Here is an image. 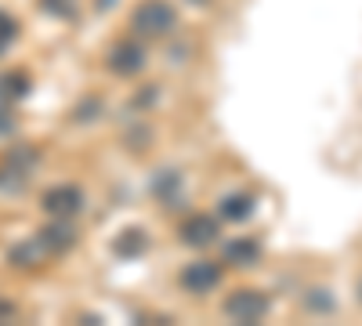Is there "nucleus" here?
I'll use <instances>...</instances> for the list:
<instances>
[{
    "instance_id": "nucleus-1",
    "label": "nucleus",
    "mask_w": 362,
    "mask_h": 326,
    "mask_svg": "<svg viewBox=\"0 0 362 326\" xmlns=\"http://www.w3.org/2000/svg\"><path fill=\"white\" fill-rule=\"evenodd\" d=\"M177 29V11L170 0H138L131 11V33L138 40H163Z\"/></svg>"
},
{
    "instance_id": "nucleus-2",
    "label": "nucleus",
    "mask_w": 362,
    "mask_h": 326,
    "mask_svg": "<svg viewBox=\"0 0 362 326\" xmlns=\"http://www.w3.org/2000/svg\"><path fill=\"white\" fill-rule=\"evenodd\" d=\"M221 312L232 322H261L268 315V298L261 290H232L221 305Z\"/></svg>"
},
{
    "instance_id": "nucleus-3",
    "label": "nucleus",
    "mask_w": 362,
    "mask_h": 326,
    "mask_svg": "<svg viewBox=\"0 0 362 326\" xmlns=\"http://www.w3.org/2000/svg\"><path fill=\"white\" fill-rule=\"evenodd\" d=\"M105 62L116 76H138L145 69V47L138 37H124V40H116L105 54Z\"/></svg>"
},
{
    "instance_id": "nucleus-4",
    "label": "nucleus",
    "mask_w": 362,
    "mask_h": 326,
    "mask_svg": "<svg viewBox=\"0 0 362 326\" xmlns=\"http://www.w3.org/2000/svg\"><path fill=\"white\" fill-rule=\"evenodd\" d=\"M177 240L185 243V247H196V250L218 243L221 240V218H214V214H192V218L181 221Z\"/></svg>"
},
{
    "instance_id": "nucleus-5",
    "label": "nucleus",
    "mask_w": 362,
    "mask_h": 326,
    "mask_svg": "<svg viewBox=\"0 0 362 326\" xmlns=\"http://www.w3.org/2000/svg\"><path fill=\"white\" fill-rule=\"evenodd\" d=\"M40 206H44V214H51V218H76L83 211V192L76 185H51L40 196Z\"/></svg>"
},
{
    "instance_id": "nucleus-6",
    "label": "nucleus",
    "mask_w": 362,
    "mask_h": 326,
    "mask_svg": "<svg viewBox=\"0 0 362 326\" xmlns=\"http://www.w3.org/2000/svg\"><path fill=\"white\" fill-rule=\"evenodd\" d=\"M181 286H185L189 293H196V298H206L210 290H218L221 283V264L218 261H192L189 269H181Z\"/></svg>"
},
{
    "instance_id": "nucleus-7",
    "label": "nucleus",
    "mask_w": 362,
    "mask_h": 326,
    "mask_svg": "<svg viewBox=\"0 0 362 326\" xmlns=\"http://www.w3.org/2000/svg\"><path fill=\"white\" fill-rule=\"evenodd\" d=\"M40 243L47 247V254H66V250H73L76 247V225H73V218H54L51 225H44L40 232Z\"/></svg>"
},
{
    "instance_id": "nucleus-8",
    "label": "nucleus",
    "mask_w": 362,
    "mask_h": 326,
    "mask_svg": "<svg viewBox=\"0 0 362 326\" xmlns=\"http://www.w3.org/2000/svg\"><path fill=\"white\" fill-rule=\"evenodd\" d=\"M221 254H225V264H232V269H247V264L261 261V243L254 240V235H239V240L225 243Z\"/></svg>"
},
{
    "instance_id": "nucleus-9",
    "label": "nucleus",
    "mask_w": 362,
    "mask_h": 326,
    "mask_svg": "<svg viewBox=\"0 0 362 326\" xmlns=\"http://www.w3.org/2000/svg\"><path fill=\"white\" fill-rule=\"evenodd\" d=\"M8 261L15 264V269H25V272H33V269H40V264L47 261V247L40 243V235H33V240H25V243H18L11 254H8Z\"/></svg>"
},
{
    "instance_id": "nucleus-10",
    "label": "nucleus",
    "mask_w": 362,
    "mask_h": 326,
    "mask_svg": "<svg viewBox=\"0 0 362 326\" xmlns=\"http://www.w3.org/2000/svg\"><path fill=\"white\" fill-rule=\"evenodd\" d=\"M250 214H254V196H247V192H228L218 203V218L221 221H247Z\"/></svg>"
},
{
    "instance_id": "nucleus-11",
    "label": "nucleus",
    "mask_w": 362,
    "mask_h": 326,
    "mask_svg": "<svg viewBox=\"0 0 362 326\" xmlns=\"http://www.w3.org/2000/svg\"><path fill=\"white\" fill-rule=\"evenodd\" d=\"M145 250H148V235H145L141 228L119 232L116 243H112V254H119V257H138V254H145Z\"/></svg>"
},
{
    "instance_id": "nucleus-12",
    "label": "nucleus",
    "mask_w": 362,
    "mask_h": 326,
    "mask_svg": "<svg viewBox=\"0 0 362 326\" xmlns=\"http://www.w3.org/2000/svg\"><path fill=\"white\" fill-rule=\"evenodd\" d=\"M29 95V76L25 73H4L0 76V98L4 102H18Z\"/></svg>"
},
{
    "instance_id": "nucleus-13",
    "label": "nucleus",
    "mask_w": 362,
    "mask_h": 326,
    "mask_svg": "<svg viewBox=\"0 0 362 326\" xmlns=\"http://www.w3.org/2000/svg\"><path fill=\"white\" fill-rule=\"evenodd\" d=\"M15 37H18V22H15L8 11H0V54L15 44Z\"/></svg>"
},
{
    "instance_id": "nucleus-14",
    "label": "nucleus",
    "mask_w": 362,
    "mask_h": 326,
    "mask_svg": "<svg viewBox=\"0 0 362 326\" xmlns=\"http://www.w3.org/2000/svg\"><path fill=\"white\" fill-rule=\"evenodd\" d=\"M177 189H181V177L177 174H163V182H156V196H163V199L174 196Z\"/></svg>"
},
{
    "instance_id": "nucleus-15",
    "label": "nucleus",
    "mask_w": 362,
    "mask_h": 326,
    "mask_svg": "<svg viewBox=\"0 0 362 326\" xmlns=\"http://www.w3.org/2000/svg\"><path fill=\"white\" fill-rule=\"evenodd\" d=\"M308 308H315V312H329V308H334V301L326 298V290H312V298H308Z\"/></svg>"
},
{
    "instance_id": "nucleus-16",
    "label": "nucleus",
    "mask_w": 362,
    "mask_h": 326,
    "mask_svg": "<svg viewBox=\"0 0 362 326\" xmlns=\"http://www.w3.org/2000/svg\"><path fill=\"white\" fill-rule=\"evenodd\" d=\"M69 4H73V0H40V8L51 11V15H69V11H73Z\"/></svg>"
},
{
    "instance_id": "nucleus-17",
    "label": "nucleus",
    "mask_w": 362,
    "mask_h": 326,
    "mask_svg": "<svg viewBox=\"0 0 362 326\" xmlns=\"http://www.w3.org/2000/svg\"><path fill=\"white\" fill-rule=\"evenodd\" d=\"M18 315V308L11 305V301H4V298H0V322H11Z\"/></svg>"
},
{
    "instance_id": "nucleus-18",
    "label": "nucleus",
    "mask_w": 362,
    "mask_h": 326,
    "mask_svg": "<svg viewBox=\"0 0 362 326\" xmlns=\"http://www.w3.org/2000/svg\"><path fill=\"white\" fill-rule=\"evenodd\" d=\"M358 305H362V283H358Z\"/></svg>"
}]
</instances>
